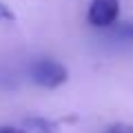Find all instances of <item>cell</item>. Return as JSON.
Wrapping results in <instances>:
<instances>
[{"label":"cell","instance_id":"1","mask_svg":"<svg viewBox=\"0 0 133 133\" xmlns=\"http://www.w3.org/2000/svg\"><path fill=\"white\" fill-rule=\"evenodd\" d=\"M27 76L33 84L42 87V89H58L69 80V69L60 60L51 56H40L29 64Z\"/></svg>","mask_w":133,"mask_h":133},{"label":"cell","instance_id":"2","mask_svg":"<svg viewBox=\"0 0 133 133\" xmlns=\"http://www.w3.org/2000/svg\"><path fill=\"white\" fill-rule=\"evenodd\" d=\"M120 18V0H91L87 9V22L93 29H111Z\"/></svg>","mask_w":133,"mask_h":133},{"label":"cell","instance_id":"3","mask_svg":"<svg viewBox=\"0 0 133 133\" xmlns=\"http://www.w3.org/2000/svg\"><path fill=\"white\" fill-rule=\"evenodd\" d=\"M107 38L113 44H133V20L115 22L111 29H107Z\"/></svg>","mask_w":133,"mask_h":133},{"label":"cell","instance_id":"4","mask_svg":"<svg viewBox=\"0 0 133 133\" xmlns=\"http://www.w3.org/2000/svg\"><path fill=\"white\" fill-rule=\"evenodd\" d=\"M24 127L31 129L33 133H56V124L47 118H29L24 120Z\"/></svg>","mask_w":133,"mask_h":133},{"label":"cell","instance_id":"5","mask_svg":"<svg viewBox=\"0 0 133 133\" xmlns=\"http://www.w3.org/2000/svg\"><path fill=\"white\" fill-rule=\"evenodd\" d=\"M104 133H133V127H131V124L115 122V124H111V127H107Z\"/></svg>","mask_w":133,"mask_h":133},{"label":"cell","instance_id":"6","mask_svg":"<svg viewBox=\"0 0 133 133\" xmlns=\"http://www.w3.org/2000/svg\"><path fill=\"white\" fill-rule=\"evenodd\" d=\"M14 20H16V14L5 2H0V22H14Z\"/></svg>","mask_w":133,"mask_h":133},{"label":"cell","instance_id":"7","mask_svg":"<svg viewBox=\"0 0 133 133\" xmlns=\"http://www.w3.org/2000/svg\"><path fill=\"white\" fill-rule=\"evenodd\" d=\"M0 133H27V131L20 129V127H9V124H5V127H0Z\"/></svg>","mask_w":133,"mask_h":133}]
</instances>
